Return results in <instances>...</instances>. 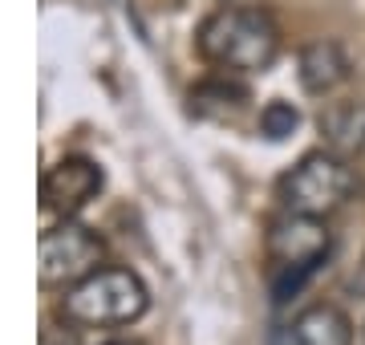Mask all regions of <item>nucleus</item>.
<instances>
[{"mask_svg": "<svg viewBox=\"0 0 365 345\" xmlns=\"http://www.w3.org/2000/svg\"><path fill=\"white\" fill-rule=\"evenodd\" d=\"M199 53L223 73H264L280 57V29L264 9H220L199 29Z\"/></svg>", "mask_w": 365, "mask_h": 345, "instance_id": "nucleus-1", "label": "nucleus"}, {"mask_svg": "<svg viewBox=\"0 0 365 345\" xmlns=\"http://www.w3.org/2000/svg\"><path fill=\"white\" fill-rule=\"evenodd\" d=\"M150 305V292L130 268H98L86 280L69 284L61 297V317L81 329H114L138 321Z\"/></svg>", "mask_w": 365, "mask_h": 345, "instance_id": "nucleus-2", "label": "nucleus"}, {"mask_svg": "<svg viewBox=\"0 0 365 345\" xmlns=\"http://www.w3.org/2000/svg\"><path fill=\"white\" fill-rule=\"evenodd\" d=\"M329 248V227L317 215H297L284 212L268 227V260H272V292L276 301H288L292 292H300V284L325 264Z\"/></svg>", "mask_w": 365, "mask_h": 345, "instance_id": "nucleus-3", "label": "nucleus"}, {"mask_svg": "<svg viewBox=\"0 0 365 345\" xmlns=\"http://www.w3.org/2000/svg\"><path fill=\"white\" fill-rule=\"evenodd\" d=\"M349 195H353V171L345 155H337V150H313L280 179V203H284V212L297 215L325 220L337 207H345Z\"/></svg>", "mask_w": 365, "mask_h": 345, "instance_id": "nucleus-4", "label": "nucleus"}, {"mask_svg": "<svg viewBox=\"0 0 365 345\" xmlns=\"http://www.w3.org/2000/svg\"><path fill=\"white\" fill-rule=\"evenodd\" d=\"M106 260V244L93 236L90 227L81 224H61V227H49L41 236V264H37V277L45 289H61L66 292L69 284L86 280L90 272H98Z\"/></svg>", "mask_w": 365, "mask_h": 345, "instance_id": "nucleus-5", "label": "nucleus"}, {"mask_svg": "<svg viewBox=\"0 0 365 345\" xmlns=\"http://www.w3.org/2000/svg\"><path fill=\"white\" fill-rule=\"evenodd\" d=\"M98 191H102V171H98V163H90V159H61L57 167L45 171V179H41L45 212L61 215V220L78 215L90 200H98Z\"/></svg>", "mask_w": 365, "mask_h": 345, "instance_id": "nucleus-6", "label": "nucleus"}, {"mask_svg": "<svg viewBox=\"0 0 365 345\" xmlns=\"http://www.w3.org/2000/svg\"><path fill=\"white\" fill-rule=\"evenodd\" d=\"M349 78V57L337 41H313L304 53H300V86L317 98H325Z\"/></svg>", "mask_w": 365, "mask_h": 345, "instance_id": "nucleus-7", "label": "nucleus"}, {"mask_svg": "<svg viewBox=\"0 0 365 345\" xmlns=\"http://www.w3.org/2000/svg\"><path fill=\"white\" fill-rule=\"evenodd\" d=\"M248 110V90L232 78H215V81H199L191 90V114L207 122H235Z\"/></svg>", "mask_w": 365, "mask_h": 345, "instance_id": "nucleus-8", "label": "nucleus"}, {"mask_svg": "<svg viewBox=\"0 0 365 345\" xmlns=\"http://www.w3.org/2000/svg\"><path fill=\"white\" fill-rule=\"evenodd\" d=\"M297 345H353V321L337 305H313L292 321Z\"/></svg>", "mask_w": 365, "mask_h": 345, "instance_id": "nucleus-9", "label": "nucleus"}, {"mask_svg": "<svg viewBox=\"0 0 365 345\" xmlns=\"http://www.w3.org/2000/svg\"><path fill=\"white\" fill-rule=\"evenodd\" d=\"M321 134L337 155L365 150V102H333V106H325Z\"/></svg>", "mask_w": 365, "mask_h": 345, "instance_id": "nucleus-10", "label": "nucleus"}, {"mask_svg": "<svg viewBox=\"0 0 365 345\" xmlns=\"http://www.w3.org/2000/svg\"><path fill=\"white\" fill-rule=\"evenodd\" d=\"M297 126H300V114H297L292 102H268V106L260 110V130H264V138H272V143L288 138Z\"/></svg>", "mask_w": 365, "mask_h": 345, "instance_id": "nucleus-11", "label": "nucleus"}, {"mask_svg": "<svg viewBox=\"0 0 365 345\" xmlns=\"http://www.w3.org/2000/svg\"><path fill=\"white\" fill-rule=\"evenodd\" d=\"M41 345H73V341H69L66 333H53V329H45V333H41Z\"/></svg>", "mask_w": 365, "mask_h": 345, "instance_id": "nucleus-12", "label": "nucleus"}, {"mask_svg": "<svg viewBox=\"0 0 365 345\" xmlns=\"http://www.w3.org/2000/svg\"><path fill=\"white\" fill-rule=\"evenodd\" d=\"M110 345H118V341H110Z\"/></svg>", "mask_w": 365, "mask_h": 345, "instance_id": "nucleus-13", "label": "nucleus"}]
</instances>
